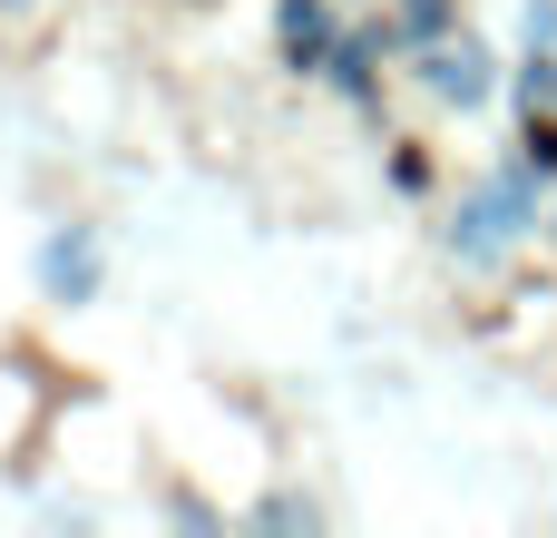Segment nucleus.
Returning a JSON list of instances; mask_svg holds the SVG:
<instances>
[{"label": "nucleus", "instance_id": "f257e3e1", "mask_svg": "<svg viewBox=\"0 0 557 538\" xmlns=\"http://www.w3.org/2000/svg\"><path fill=\"white\" fill-rule=\"evenodd\" d=\"M519 216H529V176H490V196L480 206H460V255H499L509 235H519Z\"/></svg>", "mask_w": 557, "mask_h": 538}, {"label": "nucleus", "instance_id": "f03ea898", "mask_svg": "<svg viewBox=\"0 0 557 538\" xmlns=\"http://www.w3.org/2000/svg\"><path fill=\"white\" fill-rule=\"evenodd\" d=\"M421 78H431V98H460V108H480V98H490V49H480V39H460V49H431V69H421Z\"/></svg>", "mask_w": 557, "mask_h": 538}, {"label": "nucleus", "instance_id": "7ed1b4c3", "mask_svg": "<svg viewBox=\"0 0 557 538\" xmlns=\"http://www.w3.org/2000/svg\"><path fill=\"white\" fill-rule=\"evenodd\" d=\"M39 284H49L59 304H78V294L98 284V245H88L78 225H69V235H49V245H39Z\"/></svg>", "mask_w": 557, "mask_h": 538}, {"label": "nucleus", "instance_id": "20e7f679", "mask_svg": "<svg viewBox=\"0 0 557 538\" xmlns=\"http://www.w3.org/2000/svg\"><path fill=\"white\" fill-rule=\"evenodd\" d=\"M284 39H294V59H313L323 49V0H284Z\"/></svg>", "mask_w": 557, "mask_h": 538}, {"label": "nucleus", "instance_id": "39448f33", "mask_svg": "<svg viewBox=\"0 0 557 538\" xmlns=\"http://www.w3.org/2000/svg\"><path fill=\"white\" fill-rule=\"evenodd\" d=\"M529 108H557V59H539V69H529Z\"/></svg>", "mask_w": 557, "mask_h": 538}, {"label": "nucleus", "instance_id": "423d86ee", "mask_svg": "<svg viewBox=\"0 0 557 538\" xmlns=\"http://www.w3.org/2000/svg\"><path fill=\"white\" fill-rule=\"evenodd\" d=\"M441 10H450V0H401V20H411V29H441Z\"/></svg>", "mask_w": 557, "mask_h": 538}]
</instances>
